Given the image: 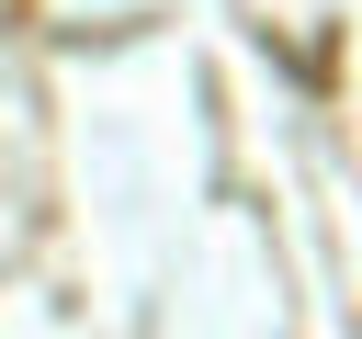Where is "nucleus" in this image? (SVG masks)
Instances as JSON below:
<instances>
[]
</instances>
